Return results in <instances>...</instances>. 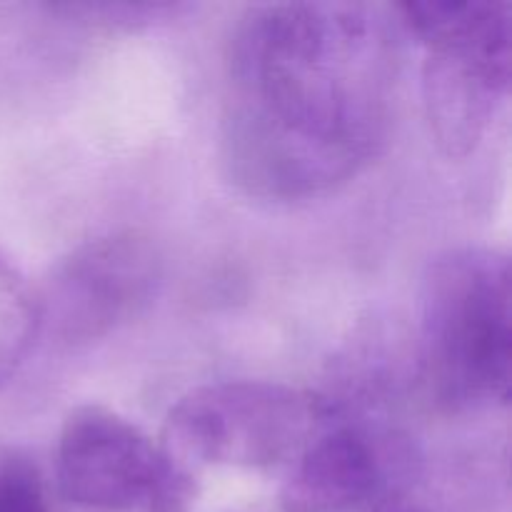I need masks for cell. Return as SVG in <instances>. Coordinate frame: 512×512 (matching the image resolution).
<instances>
[{
	"mask_svg": "<svg viewBox=\"0 0 512 512\" xmlns=\"http://www.w3.org/2000/svg\"><path fill=\"white\" fill-rule=\"evenodd\" d=\"M405 30L373 3L255 5L233 30L220 163L243 193L305 200L340 188L385 150Z\"/></svg>",
	"mask_w": 512,
	"mask_h": 512,
	"instance_id": "obj_1",
	"label": "cell"
},
{
	"mask_svg": "<svg viewBox=\"0 0 512 512\" xmlns=\"http://www.w3.org/2000/svg\"><path fill=\"white\" fill-rule=\"evenodd\" d=\"M512 275L495 248H455L420 285L418 370L430 403L463 415L505 405L512 383Z\"/></svg>",
	"mask_w": 512,
	"mask_h": 512,
	"instance_id": "obj_2",
	"label": "cell"
},
{
	"mask_svg": "<svg viewBox=\"0 0 512 512\" xmlns=\"http://www.w3.org/2000/svg\"><path fill=\"white\" fill-rule=\"evenodd\" d=\"M405 35L423 45L425 120L448 158H465L488 133L510 88L512 5L410 0L395 5Z\"/></svg>",
	"mask_w": 512,
	"mask_h": 512,
	"instance_id": "obj_3",
	"label": "cell"
},
{
	"mask_svg": "<svg viewBox=\"0 0 512 512\" xmlns=\"http://www.w3.org/2000/svg\"><path fill=\"white\" fill-rule=\"evenodd\" d=\"M338 415L323 395L268 380L200 385L170 408L160 450L195 483L203 470L290 465Z\"/></svg>",
	"mask_w": 512,
	"mask_h": 512,
	"instance_id": "obj_4",
	"label": "cell"
},
{
	"mask_svg": "<svg viewBox=\"0 0 512 512\" xmlns=\"http://www.w3.org/2000/svg\"><path fill=\"white\" fill-rule=\"evenodd\" d=\"M55 483L68 503L98 512H183L195 485L143 428L103 405H80L65 418Z\"/></svg>",
	"mask_w": 512,
	"mask_h": 512,
	"instance_id": "obj_5",
	"label": "cell"
},
{
	"mask_svg": "<svg viewBox=\"0 0 512 512\" xmlns=\"http://www.w3.org/2000/svg\"><path fill=\"white\" fill-rule=\"evenodd\" d=\"M160 278L163 258L148 235L123 230L88 240L60 258L35 290L40 335L63 348L108 338L148 308Z\"/></svg>",
	"mask_w": 512,
	"mask_h": 512,
	"instance_id": "obj_6",
	"label": "cell"
},
{
	"mask_svg": "<svg viewBox=\"0 0 512 512\" xmlns=\"http://www.w3.org/2000/svg\"><path fill=\"white\" fill-rule=\"evenodd\" d=\"M388 483L383 443L363 425L330 420L288 465L280 485L285 512H348Z\"/></svg>",
	"mask_w": 512,
	"mask_h": 512,
	"instance_id": "obj_7",
	"label": "cell"
},
{
	"mask_svg": "<svg viewBox=\"0 0 512 512\" xmlns=\"http://www.w3.org/2000/svg\"><path fill=\"white\" fill-rule=\"evenodd\" d=\"M38 335L35 290L18 265L0 253V388L18 373Z\"/></svg>",
	"mask_w": 512,
	"mask_h": 512,
	"instance_id": "obj_8",
	"label": "cell"
},
{
	"mask_svg": "<svg viewBox=\"0 0 512 512\" xmlns=\"http://www.w3.org/2000/svg\"><path fill=\"white\" fill-rule=\"evenodd\" d=\"M0 512H50L38 468L13 450L0 453Z\"/></svg>",
	"mask_w": 512,
	"mask_h": 512,
	"instance_id": "obj_9",
	"label": "cell"
},
{
	"mask_svg": "<svg viewBox=\"0 0 512 512\" xmlns=\"http://www.w3.org/2000/svg\"><path fill=\"white\" fill-rule=\"evenodd\" d=\"M373 512H425V510H420L418 505L413 503H403V500H390V503H383Z\"/></svg>",
	"mask_w": 512,
	"mask_h": 512,
	"instance_id": "obj_10",
	"label": "cell"
}]
</instances>
